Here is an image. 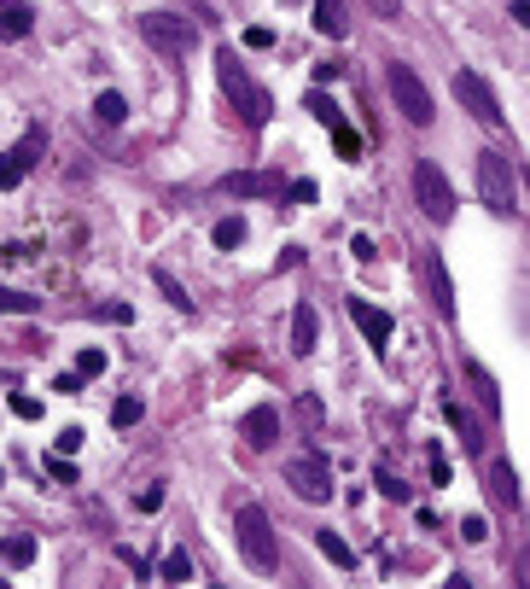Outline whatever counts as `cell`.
Wrapping results in <instances>:
<instances>
[{"label": "cell", "instance_id": "obj_11", "mask_svg": "<svg viewBox=\"0 0 530 589\" xmlns=\"http://www.w3.org/2000/svg\"><path fill=\"white\" fill-rule=\"evenodd\" d=\"M350 321L362 327V333L373 339V345H391V333H397V321H391L385 310H373L367 298H350Z\"/></svg>", "mask_w": 530, "mask_h": 589}, {"label": "cell", "instance_id": "obj_2", "mask_svg": "<svg viewBox=\"0 0 530 589\" xmlns=\"http://www.w3.org/2000/svg\"><path fill=\"white\" fill-rule=\"evenodd\" d=\"M233 537H239V555L251 560L257 572H274L280 566V543H274V525L257 502H239L233 508Z\"/></svg>", "mask_w": 530, "mask_h": 589}, {"label": "cell", "instance_id": "obj_42", "mask_svg": "<svg viewBox=\"0 0 530 589\" xmlns=\"http://www.w3.org/2000/svg\"><path fill=\"white\" fill-rule=\"evenodd\" d=\"M0 589H12V584H6V578H0Z\"/></svg>", "mask_w": 530, "mask_h": 589}, {"label": "cell", "instance_id": "obj_17", "mask_svg": "<svg viewBox=\"0 0 530 589\" xmlns=\"http://www.w3.org/2000/svg\"><path fill=\"white\" fill-rule=\"evenodd\" d=\"M315 30L332 35V41H344L350 35V18H344V0H315Z\"/></svg>", "mask_w": 530, "mask_h": 589}, {"label": "cell", "instance_id": "obj_5", "mask_svg": "<svg viewBox=\"0 0 530 589\" xmlns=\"http://www.w3.org/2000/svg\"><path fill=\"white\" fill-rule=\"evenodd\" d=\"M414 199H420V210H426V222H455V187H449V175L437 170L431 158H420L414 164Z\"/></svg>", "mask_w": 530, "mask_h": 589}, {"label": "cell", "instance_id": "obj_15", "mask_svg": "<svg viewBox=\"0 0 530 589\" xmlns=\"http://www.w3.org/2000/svg\"><path fill=\"white\" fill-rule=\"evenodd\" d=\"M490 490H496L501 508H519V502H525V490H519V473H513V461H490Z\"/></svg>", "mask_w": 530, "mask_h": 589}, {"label": "cell", "instance_id": "obj_27", "mask_svg": "<svg viewBox=\"0 0 530 589\" xmlns=\"http://www.w3.org/2000/svg\"><path fill=\"white\" fill-rule=\"evenodd\" d=\"M152 280L164 286V298H169V304H175V310H193V298H187V292L175 286V275H164V269H158V275H152Z\"/></svg>", "mask_w": 530, "mask_h": 589}, {"label": "cell", "instance_id": "obj_13", "mask_svg": "<svg viewBox=\"0 0 530 589\" xmlns=\"http://www.w3.org/2000/svg\"><path fill=\"white\" fill-rule=\"evenodd\" d=\"M239 432H245L251 450H268V444L280 438V420H274V409H251V415L239 420Z\"/></svg>", "mask_w": 530, "mask_h": 589}, {"label": "cell", "instance_id": "obj_10", "mask_svg": "<svg viewBox=\"0 0 530 589\" xmlns=\"http://www.w3.org/2000/svg\"><path fill=\"white\" fill-rule=\"evenodd\" d=\"M420 275H426L431 304H437L443 315H455V286H449V269H443V257H437V251H420Z\"/></svg>", "mask_w": 530, "mask_h": 589}, {"label": "cell", "instance_id": "obj_6", "mask_svg": "<svg viewBox=\"0 0 530 589\" xmlns=\"http://www.w3.org/2000/svg\"><path fill=\"white\" fill-rule=\"evenodd\" d=\"M286 485L298 490L303 502H327L332 496V467H327V455L321 450H303L286 461Z\"/></svg>", "mask_w": 530, "mask_h": 589}, {"label": "cell", "instance_id": "obj_25", "mask_svg": "<svg viewBox=\"0 0 530 589\" xmlns=\"http://www.w3.org/2000/svg\"><path fill=\"white\" fill-rule=\"evenodd\" d=\"M332 146H338V158H362V140H356V129H344V123H332Z\"/></svg>", "mask_w": 530, "mask_h": 589}, {"label": "cell", "instance_id": "obj_21", "mask_svg": "<svg viewBox=\"0 0 530 589\" xmlns=\"http://www.w3.org/2000/svg\"><path fill=\"white\" fill-rule=\"evenodd\" d=\"M0 310H6V315H35L41 304H35L30 292H12V286H0Z\"/></svg>", "mask_w": 530, "mask_h": 589}, {"label": "cell", "instance_id": "obj_8", "mask_svg": "<svg viewBox=\"0 0 530 589\" xmlns=\"http://www.w3.org/2000/svg\"><path fill=\"white\" fill-rule=\"evenodd\" d=\"M455 100L478 117V123H490V129H501V105H496V94H490V82L478 76V70H461L455 76Z\"/></svg>", "mask_w": 530, "mask_h": 589}, {"label": "cell", "instance_id": "obj_35", "mask_svg": "<svg viewBox=\"0 0 530 589\" xmlns=\"http://www.w3.org/2000/svg\"><path fill=\"white\" fill-rule=\"evenodd\" d=\"M53 391H59V397H76V391H82V374H59V380H53Z\"/></svg>", "mask_w": 530, "mask_h": 589}, {"label": "cell", "instance_id": "obj_37", "mask_svg": "<svg viewBox=\"0 0 530 589\" xmlns=\"http://www.w3.org/2000/svg\"><path fill=\"white\" fill-rule=\"evenodd\" d=\"M461 531H466V543H484V537H490V525L478 520V514H472V520H466Z\"/></svg>", "mask_w": 530, "mask_h": 589}, {"label": "cell", "instance_id": "obj_26", "mask_svg": "<svg viewBox=\"0 0 530 589\" xmlns=\"http://www.w3.org/2000/svg\"><path fill=\"white\" fill-rule=\"evenodd\" d=\"M76 374H82V380H100V374H105V350L88 345L82 356H76Z\"/></svg>", "mask_w": 530, "mask_h": 589}, {"label": "cell", "instance_id": "obj_14", "mask_svg": "<svg viewBox=\"0 0 530 589\" xmlns=\"http://www.w3.org/2000/svg\"><path fill=\"white\" fill-rule=\"evenodd\" d=\"M35 30V12L24 0H0V41H24Z\"/></svg>", "mask_w": 530, "mask_h": 589}, {"label": "cell", "instance_id": "obj_34", "mask_svg": "<svg viewBox=\"0 0 530 589\" xmlns=\"http://www.w3.org/2000/svg\"><path fill=\"white\" fill-rule=\"evenodd\" d=\"M158 508H164V485H152L146 496H140V514H158Z\"/></svg>", "mask_w": 530, "mask_h": 589}, {"label": "cell", "instance_id": "obj_20", "mask_svg": "<svg viewBox=\"0 0 530 589\" xmlns=\"http://www.w3.org/2000/svg\"><path fill=\"white\" fill-rule=\"evenodd\" d=\"M94 117H100L105 129H117V123H123V117H129V100H123V94H117V88H105L100 100H94Z\"/></svg>", "mask_w": 530, "mask_h": 589}, {"label": "cell", "instance_id": "obj_3", "mask_svg": "<svg viewBox=\"0 0 530 589\" xmlns=\"http://www.w3.org/2000/svg\"><path fill=\"white\" fill-rule=\"evenodd\" d=\"M478 199L496 216H519V170L501 152H478Z\"/></svg>", "mask_w": 530, "mask_h": 589}, {"label": "cell", "instance_id": "obj_19", "mask_svg": "<svg viewBox=\"0 0 530 589\" xmlns=\"http://www.w3.org/2000/svg\"><path fill=\"white\" fill-rule=\"evenodd\" d=\"M315 549H321V555H327L332 566H344V572L356 566V549H350V543H344L338 531H315Z\"/></svg>", "mask_w": 530, "mask_h": 589}, {"label": "cell", "instance_id": "obj_16", "mask_svg": "<svg viewBox=\"0 0 530 589\" xmlns=\"http://www.w3.org/2000/svg\"><path fill=\"white\" fill-rule=\"evenodd\" d=\"M315 339H321L315 304H298V310H292V350H298V356H309V350H315Z\"/></svg>", "mask_w": 530, "mask_h": 589}, {"label": "cell", "instance_id": "obj_39", "mask_svg": "<svg viewBox=\"0 0 530 589\" xmlns=\"http://www.w3.org/2000/svg\"><path fill=\"white\" fill-rule=\"evenodd\" d=\"M298 415L309 420V426H321V403H315V397H303V403H298Z\"/></svg>", "mask_w": 530, "mask_h": 589}, {"label": "cell", "instance_id": "obj_31", "mask_svg": "<svg viewBox=\"0 0 530 589\" xmlns=\"http://www.w3.org/2000/svg\"><path fill=\"white\" fill-rule=\"evenodd\" d=\"M30 555H35V543H30V537H12V543H6V560H12V566H24Z\"/></svg>", "mask_w": 530, "mask_h": 589}, {"label": "cell", "instance_id": "obj_9", "mask_svg": "<svg viewBox=\"0 0 530 589\" xmlns=\"http://www.w3.org/2000/svg\"><path fill=\"white\" fill-rule=\"evenodd\" d=\"M41 146H47V140H41V129H30L18 146H6V152H0V187H18V181L30 175V164L41 158Z\"/></svg>", "mask_w": 530, "mask_h": 589}, {"label": "cell", "instance_id": "obj_7", "mask_svg": "<svg viewBox=\"0 0 530 589\" xmlns=\"http://www.w3.org/2000/svg\"><path fill=\"white\" fill-rule=\"evenodd\" d=\"M385 82H391V100L402 105V117H408V123H420V129H426L431 117H437V111H431L426 82H420L408 65H391V70H385Z\"/></svg>", "mask_w": 530, "mask_h": 589}, {"label": "cell", "instance_id": "obj_23", "mask_svg": "<svg viewBox=\"0 0 530 589\" xmlns=\"http://www.w3.org/2000/svg\"><path fill=\"white\" fill-rule=\"evenodd\" d=\"M216 245H222V251L245 245V222H239V216H222V222H216Z\"/></svg>", "mask_w": 530, "mask_h": 589}, {"label": "cell", "instance_id": "obj_30", "mask_svg": "<svg viewBox=\"0 0 530 589\" xmlns=\"http://www.w3.org/2000/svg\"><path fill=\"white\" fill-rule=\"evenodd\" d=\"M426 461H431V485H449V461H443V450H437V444L426 450Z\"/></svg>", "mask_w": 530, "mask_h": 589}, {"label": "cell", "instance_id": "obj_32", "mask_svg": "<svg viewBox=\"0 0 530 589\" xmlns=\"http://www.w3.org/2000/svg\"><path fill=\"white\" fill-rule=\"evenodd\" d=\"M82 438H88L82 426H65V432H59V455H76L82 450Z\"/></svg>", "mask_w": 530, "mask_h": 589}, {"label": "cell", "instance_id": "obj_38", "mask_svg": "<svg viewBox=\"0 0 530 589\" xmlns=\"http://www.w3.org/2000/svg\"><path fill=\"white\" fill-rule=\"evenodd\" d=\"M12 415H24V420H35V415H41V403H35V397H12Z\"/></svg>", "mask_w": 530, "mask_h": 589}, {"label": "cell", "instance_id": "obj_1", "mask_svg": "<svg viewBox=\"0 0 530 589\" xmlns=\"http://www.w3.org/2000/svg\"><path fill=\"white\" fill-rule=\"evenodd\" d=\"M216 76H222V94L233 100V111L245 117V129H263L268 123V94L251 82V70H245V59H239L233 47L216 53Z\"/></svg>", "mask_w": 530, "mask_h": 589}, {"label": "cell", "instance_id": "obj_33", "mask_svg": "<svg viewBox=\"0 0 530 589\" xmlns=\"http://www.w3.org/2000/svg\"><path fill=\"white\" fill-rule=\"evenodd\" d=\"M309 111H315V117H321L327 129H332V123H338V105H332V100H321V94H309Z\"/></svg>", "mask_w": 530, "mask_h": 589}, {"label": "cell", "instance_id": "obj_29", "mask_svg": "<svg viewBox=\"0 0 530 589\" xmlns=\"http://www.w3.org/2000/svg\"><path fill=\"white\" fill-rule=\"evenodd\" d=\"M472 385H478V397H484V409H496L501 397H496V380L484 374V368H472Z\"/></svg>", "mask_w": 530, "mask_h": 589}, {"label": "cell", "instance_id": "obj_40", "mask_svg": "<svg viewBox=\"0 0 530 589\" xmlns=\"http://www.w3.org/2000/svg\"><path fill=\"white\" fill-rule=\"evenodd\" d=\"M373 6H379V12H385V18H397V0H373Z\"/></svg>", "mask_w": 530, "mask_h": 589}, {"label": "cell", "instance_id": "obj_22", "mask_svg": "<svg viewBox=\"0 0 530 589\" xmlns=\"http://www.w3.org/2000/svg\"><path fill=\"white\" fill-rule=\"evenodd\" d=\"M134 420H140V397H117V403H111V426H117V432H129Z\"/></svg>", "mask_w": 530, "mask_h": 589}, {"label": "cell", "instance_id": "obj_18", "mask_svg": "<svg viewBox=\"0 0 530 589\" xmlns=\"http://www.w3.org/2000/svg\"><path fill=\"white\" fill-rule=\"evenodd\" d=\"M443 415H449V426H455V432H461L466 455H478V450H484V426H478V420L466 415L461 403H443Z\"/></svg>", "mask_w": 530, "mask_h": 589}, {"label": "cell", "instance_id": "obj_36", "mask_svg": "<svg viewBox=\"0 0 530 589\" xmlns=\"http://www.w3.org/2000/svg\"><path fill=\"white\" fill-rule=\"evenodd\" d=\"M47 473H53V479H65V485H70V479H76V467H70L65 455H53V461H47Z\"/></svg>", "mask_w": 530, "mask_h": 589}, {"label": "cell", "instance_id": "obj_4", "mask_svg": "<svg viewBox=\"0 0 530 589\" xmlns=\"http://www.w3.org/2000/svg\"><path fill=\"white\" fill-rule=\"evenodd\" d=\"M140 41H146L152 53H164V59H187V53L199 47V30H193L181 12H146V18H140Z\"/></svg>", "mask_w": 530, "mask_h": 589}, {"label": "cell", "instance_id": "obj_12", "mask_svg": "<svg viewBox=\"0 0 530 589\" xmlns=\"http://www.w3.org/2000/svg\"><path fill=\"white\" fill-rule=\"evenodd\" d=\"M233 199H257V193H286V181L280 175H263V170H245V175H228L222 181Z\"/></svg>", "mask_w": 530, "mask_h": 589}, {"label": "cell", "instance_id": "obj_41", "mask_svg": "<svg viewBox=\"0 0 530 589\" xmlns=\"http://www.w3.org/2000/svg\"><path fill=\"white\" fill-rule=\"evenodd\" d=\"M443 589H472V584H466V578H449V584H443Z\"/></svg>", "mask_w": 530, "mask_h": 589}, {"label": "cell", "instance_id": "obj_24", "mask_svg": "<svg viewBox=\"0 0 530 589\" xmlns=\"http://www.w3.org/2000/svg\"><path fill=\"white\" fill-rule=\"evenodd\" d=\"M164 578H169V584H187V578H193V560H187V549L164 555Z\"/></svg>", "mask_w": 530, "mask_h": 589}, {"label": "cell", "instance_id": "obj_28", "mask_svg": "<svg viewBox=\"0 0 530 589\" xmlns=\"http://www.w3.org/2000/svg\"><path fill=\"white\" fill-rule=\"evenodd\" d=\"M373 485H379V496H391V502H408V485H402L397 473H373Z\"/></svg>", "mask_w": 530, "mask_h": 589}]
</instances>
